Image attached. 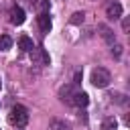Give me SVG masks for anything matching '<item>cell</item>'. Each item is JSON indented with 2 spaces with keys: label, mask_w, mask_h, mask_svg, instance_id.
<instances>
[{
  "label": "cell",
  "mask_w": 130,
  "mask_h": 130,
  "mask_svg": "<svg viewBox=\"0 0 130 130\" xmlns=\"http://www.w3.org/2000/svg\"><path fill=\"white\" fill-rule=\"evenodd\" d=\"M112 55H114L116 59H120V55H122V45L114 43V45H112Z\"/></svg>",
  "instance_id": "cell-16"
},
{
  "label": "cell",
  "mask_w": 130,
  "mask_h": 130,
  "mask_svg": "<svg viewBox=\"0 0 130 130\" xmlns=\"http://www.w3.org/2000/svg\"><path fill=\"white\" fill-rule=\"evenodd\" d=\"M49 130H69V126H67L65 122H61V120H51Z\"/></svg>",
  "instance_id": "cell-14"
},
{
  "label": "cell",
  "mask_w": 130,
  "mask_h": 130,
  "mask_svg": "<svg viewBox=\"0 0 130 130\" xmlns=\"http://www.w3.org/2000/svg\"><path fill=\"white\" fill-rule=\"evenodd\" d=\"M20 130H22V128H20Z\"/></svg>",
  "instance_id": "cell-20"
},
{
  "label": "cell",
  "mask_w": 130,
  "mask_h": 130,
  "mask_svg": "<svg viewBox=\"0 0 130 130\" xmlns=\"http://www.w3.org/2000/svg\"><path fill=\"white\" fill-rule=\"evenodd\" d=\"M71 104H73V106H77V108H85V106L89 104V98H87V93H85V91H75V93H73V98H71Z\"/></svg>",
  "instance_id": "cell-7"
},
{
  "label": "cell",
  "mask_w": 130,
  "mask_h": 130,
  "mask_svg": "<svg viewBox=\"0 0 130 130\" xmlns=\"http://www.w3.org/2000/svg\"><path fill=\"white\" fill-rule=\"evenodd\" d=\"M24 18H26V16H24V10H22L20 6H12V8H10V22H12V24L18 26V24L24 22Z\"/></svg>",
  "instance_id": "cell-5"
},
{
  "label": "cell",
  "mask_w": 130,
  "mask_h": 130,
  "mask_svg": "<svg viewBox=\"0 0 130 130\" xmlns=\"http://www.w3.org/2000/svg\"><path fill=\"white\" fill-rule=\"evenodd\" d=\"M12 47V39L8 35H0V51H8Z\"/></svg>",
  "instance_id": "cell-12"
},
{
  "label": "cell",
  "mask_w": 130,
  "mask_h": 130,
  "mask_svg": "<svg viewBox=\"0 0 130 130\" xmlns=\"http://www.w3.org/2000/svg\"><path fill=\"white\" fill-rule=\"evenodd\" d=\"M73 83H81V73H79V71L75 73V81H73Z\"/></svg>",
  "instance_id": "cell-19"
},
{
  "label": "cell",
  "mask_w": 130,
  "mask_h": 130,
  "mask_svg": "<svg viewBox=\"0 0 130 130\" xmlns=\"http://www.w3.org/2000/svg\"><path fill=\"white\" fill-rule=\"evenodd\" d=\"M73 93H75L73 85H65V87H61V89H59V98H61L63 102H67V104H71V98H73Z\"/></svg>",
  "instance_id": "cell-9"
},
{
  "label": "cell",
  "mask_w": 130,
  "mask_h": 130,
  "mask_svg": "<svg viewBox=\"0 0 130 130\" xmlns=\"http://www.w3.org/2000/svg\"><path fill=\"white\" fill-rule=\"evenodd\" d=\"M106 16H108L110 20H118V18L122 16V4H120V2H112V4H108V8H106Z\"/></svg>",
  "instance_id": "cell-3"
},
{
  "label": "cell",
  "mask_w": 130,
  "mask_h": 130,
  "mask_svg": "<svg viewBox=\"0 0 130 130\" xmlns=\"http://www.w3.org/2000/svg\"><path fill=\"white\" fill-rule=\"evenodd\" d=\"M30 53H32V61L37 65H49V55L45 49H32Z\"/></svg>",
  "instance_id": "cell-6"
},
{
  "label": "cell",
  "mask_w": 130,
  "mask_h": 130,
  "mask_svg": "<svg viewBox=\"0 0 130 130\" xmlns=\"http://www.w3.org/2000/svg\"><path fill=\"white\" fill-rule=\"evenodd\" d=\"M102 130H118L116 118H106V120L102 122Z\"/></svg>",
  "instance_id": "cell-11"
},
{
  "label": "cell",
  "mask_w": 130,
  "mask_h": 130,
  "mask_svg": "<svg viewBox=\"0 0 130 130\" xmlns=\"http://www.w3.org/2000/svg\"><path fill=\"white\" fill-rule=\"evenodd\" d=\"M39 6H41V10H43V12H47V10H49V2H47V0H41V2H39Z\"/></svg>",
  "instance_id": "cell-18"
},
{
  "label": "cell",
  "mask_w": 130,
  "mask_h": 130,
  "mask_svg": "<svg viewBox=\"0 0 130 130\" xmlns=\"http://www.w3.org/2000/svg\"><path fill=\"white\" fill-rule=\"evenodd\" d=\"M18 47H20L22 51H26V53H30V51L35 49V45H32V41H30L28 37H20V39H18Z\"/></svg>",
  "instance_id": "cell-10"
},
{
  "label": "cell",
  "mask_w": 130,
  "mask_h": 130,
  "mask_svg": "<svg viewBox=\"0 0 130 130\" xmlns=\"http://www.w3.org/2000/svg\"><path fill=\"white\" fill-rule=\"evenodd\" d=\"M110 81H112L110 71H106L104 67H95L91 71V83H93V87H108Z\"/></svg>",
  "instance_id": "cell-2"
},
{
  "label": "cell",
  "mask_w": 130,
  "mask_h": 130,
  "mask_svg": "<svg viewBox=\"0 0 130 130\" xmlns=\"http://www.w3.org/2000/svg\"><path fill=\"white\" fill-rule=\"evenodd\" d=\"M122 30H124V32H128V30H130V20H128V18H124V20H122Z\"/></svg>",
  "instance_id": "cell-17"
},
{
  "label": "cell",
  "mask_w": 130,
  "mask_h": 130,
  "mask_svg": "<svg viewBox=\"0 0 130 130\" xmlns=\"http://www.w3.org/2000/svg\"><path fill=\"white\" fill-rule=\"evenodd\" d=\"M98 30H100V37L108 43V45H114L116 43V37H114V30L108 26V24H98Z\"/></svg>",
  "instance_id": "cell-4"
},
{
  "label": "cell",
  "mask_w": 130,
  "mask_h": 130,
  "mask_svg": "<svg viewBox=\"0 0 130 130\" xmlns=\"http://www.w3.org/2000/svg\"><path fill=\"white\" fill-rule=\"evenodd\" d=\"M110 98H112V102H116V104H126V95H124V93H112Z\"/></svg>",
  "instance_id": "cell-15"
},
{
  "label": "cell",
  "mask_w": 130,
  "mask_h": 130,
  "mask_svg": "<svg viewBox=\"0 0 130 130\" xmlns=\"http://www.w3.org/2000/svg\"><path fill=\"white\" fill-rule=\"evenodd\" d=\"M37 22H39V28H41L43 32H49V30H51V26H53V22H51V18H49V14H47V12H41V14H39V18H37Z\"/></svg>",
  "instance_id": "cell-8"
},
{
  "label": "cell",
  "mask_w": 130,
  "mask_h": 130,
  "mask_svg": "<svg viewBox=\"0 0 130 130\" xmlns=\"http://www.w3.org/2000/svg\"><path fill=\"white\" fill-rule=\"evenodd\" d=\"M8 120H10V124H14L16 128H24L26 122H28V110H26L24 106L16 104V106H12V110H10V114H8Z\"/></svg>",
  "instance_id": "cell-1"
},
{
  "label": "cell",
  "mask_w": 130,
  "mask_h": 130,
  "mask_svg": "<svg viewBox=\"0 0 130 130\" xmlns=\"http://www.w3.org/2000/svg\"><path fill=\"white\" fill-rule=\"evenodd\" d=\"M83 20H85V12H83V10H81V12H73V14H71V18H69V22H71V24H81Z\"/></svg>",
  "instance_id": "cell-13"
}]
</instances>
